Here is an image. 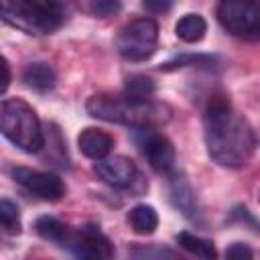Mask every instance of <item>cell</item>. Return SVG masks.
<instances>
[{"instance_id": "6da1fadb", "label": "cell", "mask_w": 260, "mask_h": 260, "mask_svg": "<svg viewBox=\"0 0 260 260\" xmlns=\"http://www.w3.org/2000/svg\"><path fill=\"white\" fill-rule=\"evenodd\" d=\"M203 138L209 158L225 169L244 167L256 150L254 128L223 93L211 95L205 106Z\"/></svg>"}, {"instance_id": "7a4b0ae2", "label": "cell", "mask_w": 260, "mask_h": 260, "mask_svg": "<svg viewBox=\"0 0 260 260\" xmlns=\"http://www.w3.org/2000/svg\"><path fill=\"white\" fill-rule=\"evenodd\" d=\"M85 110L91 118L124 124L134 130L138 128H156L171 118V110L162 104L154 102H136L128 95H112V93H95L87 100Z\"/></svg>"}, {"instance_id": "3957f363", "label": "cell", "mask_w": 260, "mask_h": 260, "mask_svg": "<svg viewBox=\"0 0 260 260\" xmlns=\"http://www.w3.org/2000/svg\"><path fill=\"white\" fill-rule=\"evenodd\" d=\"M2 20L26 35H49L63 24L59 0H0Z\"/></svg>"}, {"instance_id": "277c9868", "label": "cell", "mask_w": 260, "mask_h": 260, "mask_svg": "<svg viewBox=\"0 0 260 260\" xmlns=\"http://www.w3.org/2000/svg\"><path fill=\"white\" fill-rule=\"evenodd\" d=\"M2 134L20 150L35 154L45 146V132L35 110L20 98H6L0 108Z\"/></svg>"}, {"instance_id": "5b68a950", "label": "cell", "mask_w": 260, "mask_h": 260, "mask_svg": "<svg viewBox=\"0 0 260 260\" xmlns=\"http://www.w3.org/2000/svg\"><path fill=\"white\" fill-rule=\"evenodd\" d=\"M217 20L225 32L242 41H260V0H221Z\"/></svg>"}, {"instance_id": "8992f818", "label": "cell", "mask_w": 260, "mask_h": 260, "mask_svg": "<svg viewBox=\"0 0 260 260\" xmlns=\"http://www.w3.org/2000/svg\"><path fill=\"white\" fill-rule=\"evenodd\" d=\"M158 45V24L154 18H134L120 28L116 49L126 61H146L154 55Z\"/></svg>"}, {"instance_id": "52a82bcc", "label": "cell", "mask_w": 260, "mask_h": 260, "mask_svg": "<svg viewBox=\"0 0 260 260\" xmlns=\"http://www.w3.org/2000/svg\"><path fill=\"white\" fill-rule=\"evenodd\" d=\"M77 258H91V260H108L114 256V246L110 238L98 225H83L81 230L73 232L63 246Z\"/></svg>"}, {"instance_id": "ba28073f", "label": "cell", "mask_w": 260, "mask_h": 260, "mask_svg": "<svg viewBox=\"0 0 260 260\" xmlns=\"http://www.w3.org/2000/svg\"><path fill=\"white\" fill-rule=\"evenodd\" d=\"M10 175L22 189L45 201H59L65 195V185L55 173L37 171L28 167H12Z\"/></svg>"}, {"instance_id": "9c48e42d", "label": "cell", "mask_w": 260, "mask_h": 260, "mask_svg": "<svg viewBox=\"0 0 260 260\" xmlns=\"http://www.w3.org/2000/svg\"><path fill=\"white\" fill-rule=\"evenodd\" d=\"M140 132V150L146 158V162L156 171V173H171L175 171V146L173 142L165 136L154 132V128H138Z\"/></svg>"}, {"instance_id": "30bf717a", "label": "cell", "mask_w": 260, "mask_h": 260, "mask_svg": "<svg viewBox=\"0 0 260 260\" xmlns=\"http://www.w3.org/2000/svg\"><path fill=\"white\" fill-rule=\"evenodd\" d=\"M93 171H95V175L106 185H110L114 189H126V187H130L134 183L136 175H138L136 165L128 156H122V154L106 156V158L95 160Z\"/></svg>"}, {"instance_id": "8fae6325", "label": "cell", "mask_w": 260, "mask_h": 260, "mask_svg": "<svg viewBox=\"0 0 260 260\" xmlns=\"http://www.w3.org/2000/svg\"><path fill=\"white\" fill-rule=\"evenodd\" d=\"M169 199H171L173 207L179 209L187 219H191V221L199 219V205H197L195 191H193L189 179L179 171L169 173Z\"/></svg>"}, {"instance_id": "7c38bea8", "label": "cell", "mask_w": 260, "mask_h": 260, "mask_svg": "<svg viewBox=\"0 0 260 260\" xmlns=\"http://www.w3.org/2000/svg\"><path fill=\"white\" fill-rule=\"evenodd\" d=\"M114 146V138L100 130V128H85L81 130V134L77 136V148L83 156L91 158V160H100V158H106L110 154Z\"/></svg>"}, {"instance_id": "4fadbf2b", "label": "cell", "mask_w": 260, "mask_h": 260, "mask_svg": "<svg viewBox=\"0 0 260 260\" xmlns=\"http://www.w3.org/2000/svg\"><path fill=\"white\" fill-rule=\"evenodd\" d=\"M22 81L26 83V87H30L39 93H47L55 87L57 75H55V71L49 63L35 61V63H28L22 69Z\"/></svg>"}, {"instance_id": "5bb4252c", "label": "cell", "mask_w": 260, "mask_h": 260, "mask_svg": "<svg viewBox=\"0 0 260 260\" xmlns=\"http://www.w3.org/2000/svg\"><path fill=\"white\" fill-rule=\"evenodd\" d=\"M128 225L134 234H140V236H150L154 234V230L158 228V213L152 205H146V203H138L134 205L128 215Z\"/></svg>"}, {"instance_id": "9a60e30c", "label": "cell", "mask_w": 260, "mask_h": 260, "mask_svg": "<svg viewBox=\"0 0 260 260\" xmlns=\"http://www.w3.org/2000/svg\"><path fill=\"white\" fill-rule=\"evenodd\" d=\"M205 32H207V22L197 12L183 14L175 24V35L183 43H199L205 37Z\"/></svg>"}, {"instance_id": "2e32d148", "label": "cell", "mask_w": 260, "mask_h": 260, "mask_svg": "<svg viewBox=\"0 0 260 260\" xmlns=\"http://www.w3.org/2000/svg\"><path fill=\"white\" fill-rule=\"evenodd\" d=\"M35 230L37 234L47 240V242H55L59 246H65L69 236H71V228L65 225L63 221H59L57 217L53 215H41L37 221H35Z\"/></svg>"}, {"instance_id": "e0dca14e", "label": "cell", "mask_w": 260, "mask_h": 260, "mask_svg": "<svg viewBox=\"0 0 260 260\" xmlns=\"http://www.w3.org/2000/svg\"><path fill=\"white\" fill-rule=\"evenodd\" d=\"M177 244L187 250L189 254L197 256V258H205V260H211V258H217V250L213 246L211 240L207 238H201L197 234H191V232H179L177 234Z\"/></svg>"}, {"instance_id": "ac0fdd59", "label": "cell", "mask_w": 260, "mask_h": 260, "mask_svg": "<svg viewBox=\"0 0 260 260\" xmlns=\"http://www.w3.org/2000/svg\"><path fill=\"white\" fill-rule=\"evenodd\" d=\"M154 91H156V85H154L152 77H148L144 73H132L124 81V95H128L130 100L150 102Z\"/></svg>"}, {"instance_id": "d6986e66", "label": "cell", "mask_w": 260, "mask_h": 260, "mask_svg": "<svg viewBox=\"0 0 260 260\" xmlns=\"http://www.w3.org/2000/svg\"><path fill=\"white\" fill-rule=\"evenodd\" d=\"M0 223L2 230L10 236L20 234V211L16 207V203H12L10 199H0Z\"/></svg>"}, {"instance_id": "ffe728a7", "label": "cell", "mask_w": 260, "mask_h": 260, "mask_svg": "<svg viewBox=\"0 0 260 260\" xmlns=\"http://www.w3.org/2000/svg\"><path fill=\"white\" fill-rule=\"evenodd\" d=\"M215 61H217V59H215L213 55H193V53H191V55H179V57L167 61L165 65H160V69H162V71H173V69L191 67V65H195V67H213Z\"/></svg>"}, {"instance_id": "44dd1931", "label": "cell", "mask_w": 260, "mask_h": 260, "mask_svg": "<svg viewBox=\"0 0 260 260\" xmlns=\"http://www.w3.org/2000/svg\"><path fill=\"white\" fill-rule=\"evenodd\" d=\"M120 6H122V0H89V10L102 18L116 14Z\"/></svg>"}, {"instance_id": "7402d4cb", "label": "cell", "mask_w": 260, "mask_h": 260, "mask_svg": "<svg viewBox=\"0 0 260 260\" xmlns=\"http://www.w3.org/2000/svg\"><path fill=\"white\" fill-rule=\"evenodd\" d=\"M232 219H234V221H240V223H248V225H252L254 232L260 234V221L250 213L248 207H244V205H236V207L232 209Z\"/></svg>"}, {"instance_id": "603a6c76", "label": "cell", "mask_w": 260, "mask_h": 260, "mask_svg": "<svg viewBox=\"0 0 260 260\" xmlns=\"http://www.w3.org/2000/svg\"><path fill=\"white\" fill-rule=\"evenodd\" d=\"M132 256H138V258H162V256H169V258H173L175 256V252H171V250H162V248H132V252H130Z\"/></svg>"}, {"instance_id": "cb8c5ba5", "label": "cell", "mask_w": 260, "mask_h": 260, "mask_svg": "<svg viewBox=\"0 0 260 260\" xmlns=\"http://www.w3.org/2000/svg\"><path fill=\"white\" fill-rule=\"evenodd\" d=\"M225 256H228V258H252L254 252H252L246 244H242V242H234V244L225 250Z\"/></svg>"}, {"instance_id": "d4e9b609", "label": "cell", "mask_w": 260, "mask_h": 260, "mask_svg": "<svg viewBox=\"0 0 260 260\" xmlns=\"http://www.w3.org/2000/svg\"><path fill=\"white\" fill-rule=\"evenodd\" d=\"M175 0H142V6L148 10V12H154V14H160V12H167L171 6H173Z\"/></svg>"}, {"instance_id": "484cf974", "label": "cell", "mask_w": 260, "mask_h": 260, "mask_svg": "<svg viewBox=\"0 0 260 260\" xmlns=\"http://www.w3.org/2000/svg\"><path fill=\"white\" fill-rule=\"evenodd\" d=\"M2 69H4V81H2V91L8 89V83H10V65L6 59H2Z\"/></svg>"}, {"instance_id": "4316f807", "label": "cell", "mask_w": 260, "mask_h": 260, "mask_svg": "<svg viewBox=\"0 0 260 260\" xmlns=\"http://www.w3.org/2000/svg\"><path fill=\"white\" fill-rule=\"evenodd\" d=\"M258 199H260V197H258Z\"/></svg>"}]
</instances>
